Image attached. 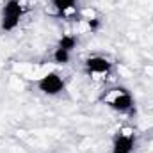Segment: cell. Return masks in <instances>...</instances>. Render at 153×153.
<instances>
[{
    "mask_svg": "<svg viewBox=\"0 0 153 153\" xmlns=\"http://www.w3.org/2000/svg\"><path fill=\"white\" fill-rule=\"evenodd\" d=\"M22 14H23V7L20 0H5L2 7V22H0L2 30L4 32L14 30L20 23Z\"/></svg>",
    "mask_w": 153,
    "mask_h": 153,
    "instance_id": "cell-1",
    "label": "cell"
},
{
    "mask_svg": "<svg viewBox=\"0 0 153 153\" xmlns=\"http://www.w3.org/2000/svg\"><path fill=\"white\" fill-rule=\"evenodd\" d=\"M38 87H39V91H43L45 94L55 96V94H59L61 91H64V80L61 78L59 73L52 71V73H46L45 76L39 78Z\"/></svg>",
    "mask_w": 153,
    "mask_h": 153,
    "instance_id": "cell-2",
    "label": "cell"
},
{
    "mask_svg": "<svg viewBox=\"0 0 153 153\" xmlns=\"http://www.w3.org/2000/svg\"><path fill=\"white\" fill-rule=\"evenodd\" d=\"M114 91H116V94L111 98V100H107V105H109L112 111L121 112V114L130 112L132 107H134L132 94H130L126 89H123V87H117V89H114Z\"/></svg>",
    "mask_w": 153,
    "mask_h": 153,
    "instance_id": "cell-3",
    "label": "cell"
},
{
    "mask_svg": "<svg viewBox=\"0 0 153 153\" xmlns=\"http://www.w3.org/2000/svg\"><path fill=\"white\" fill-rule=\"evenodd\" d=\"M85 70L89 73H100V75H105L112 70V62L102 55H94V57H89L85 61Z\"/></svg>",
    "mask_w": 153,
    "mask_h": 153,
    "instance_id": "cell-4",
    "label": "cell"
},
{
    "mask_svg": "<svg viewBox=\"0 0 153 153\" xmlns=\"http://www.w3.org/2000/svg\"><path fill=\"white\" fill-rule=\"evenodd\" d=\"M135 146V137L130 134H117L112 141V153H132Z\"/></svg>",
    "mask_w": 153,
    "mask_h": 153,
    "instance_id": "cell-5",
    "label": "cell"
},
{
    "mask_svg": "<svg viewBox=\"0 0 153 153\" xmlns=\"http://www.w3.org/2000/svg\"><path fill=\"white\" fill-rule=\"evenodd\" d=\"M52 4H53V7H55L61 14H64V13H68L70 9H75L76 0H52Z\"/></svg>",
    "mask_w": 153,
    "mask_h": 153,
    "instance_id": "cell-6",
    "label": "cell"
},
{
    "mask_svg": "<svg viewBox=\"0 0 153 153\" xmlns=\"http://www.w3.org/2000/svg\"><path fill=\"white\" fill-rule=\"evenodd\" d=\"M57 46H59V48H62V50L71 52V50L76 46V38H75V36H71V34H66V36H62V38L59 39Z\"/></svg>",
    "mask_w": 153,
    "mask_h": 153,
    "instance_id": "cell-7",
    "label": "cell"
},
{
    "mask_svg": "<svg viewBox=\"0 0 153 153\" xmlns=\"http://www.w3.org/2000/svg\"><path fill=\"white\" fill-rule=\"evenodd\" d=\"M70 53L71 52H68V50H62V48H55L53 50V62H57V64H68L70 62Z\"/></svg>",
    "mask_w": 153,
    "mask_h": 153,
    "instance_id": "cell-8",
    "label": "cell"
},
{
    "mask_svg": "<svg viewBox=\"0 0 153 153\" xmlns=\"http://www.w3.org/2000/svg\"><path fill=\"white\" fill-rule=\"evenodd\" d=\"M89 27H91V30H96V29L100 27V20H98V18H94V20H89Z\"/></svg>",
    "mask_w": 153,
    "mask_h": 153,
    "instance_id": "cell-9",
    "label": "cell"
}]
</instances>
